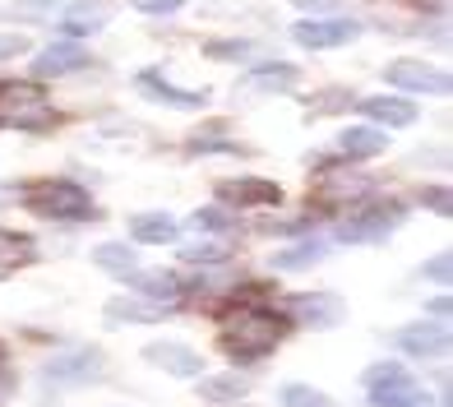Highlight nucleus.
Masks as SVG:
<instances>
[{
	"mask_svg": "<svg viewBox=\"0 0 453 407\" xmlns=\"http://www.w3.org/2000/svg\"><path fill=\"white\" fill-rule=\"evenodd\" d=\"M143 361L157 365V371H167V375H180V380L203 371V357L195 348H185V342H149V348H143Z\"/></svg>",
	"mask_w": 453,
	"mask_h": 407,
	"instance_id": "nucleus-13",
	"label": "nucleus"
},
{
	"mask_svg": "<svg viewBox=\"0 0 453 407\" xmlns=\"http://www.w3.org/2000/svg\"><path fill=\"white\" fill-rule=\"evenodd\" d=\"M301 84V70L287 65V60H273V65H255L245 74V88L250 93H296Z\"/></svg>",
	"mask_w": 453,
	"mask_h": 407,
	"instance_id": "nucleus-15",
	"label": "nucleus"
},
{
	"mask_svg": "<svg viewBox=\"0 0 453 407\" xmlns=\"http://www.w3.org/2000/svg\"><path fill=\"white\" fill-rule=\"evenodd\" d=\"M102 352L93 348H79V352H56L47 365H42V375L56 380V384H88L93 375H102Z\"/></svg>",
	"mask_w": 453,
	"mask_h": 407,
	"instance_id": "nucleus-10",
	"label": "nucleus"
},
{
	"mask_svg": "<svg viewBox=\"0 0 453 407\" xmlns=\"http://www.w3.org/2000/svg\"><path fill=\"white\" fill-rule=\"evenodd\" d=\"M33 42L24 33H0V60H14V56H28Z\"/></svg>",
	"mask_w": 453,
	"mask_h": 407,
	"instance_id": "nucleus-31",
	"label": "nucleus"
},
{
	"mask_svg": "<svg viewBox=\"0 0 453 407\" xmlns=\"http://www.w3.org/2000/svg\"><path fill=\"white\" fill-rule=\"evenodd\" d=\"M162 311H167V305L143 301V296H111L107 301V319L111 324H153V319H162Z\"/></svg>",
	"mask_w": 453,
	"mask_h": 407,
	"instance_id": "nucleus-17",
	"label": "nucleus"
},
{
	"mask_svg": "<svg viewBox=\"0 0 453 407\" xmlns=\"http://www.w3.org/2000/svg\"><path fill=\"white\" fill-rule=\"evenodd\" d=\"M287 311H292L301 324H311V329H338L342 315H347V305L334 292H301V296L287 301Z\"/></svg>",
	"mask_w": 453,
	"mask_h": 407,
	"instance_id": "nucleus-9",
	"label": "nucleus"
},
{
	"mask_svg": "<svg viewBox=\"0 0 453 407\" xmlns=\"http://www.w3.org/2000/svg\"><path fill=\"white\" fill-rule=\"evenodd\" d=\"M398 348L407 357H421V361H435L449 352V324H435V319H421V324H407L398 334Z\"/></svg>",
	"mask_w": 453,
	"mask_h": 407,
	"instance_id": "nucleus-11",
	"label": "nucleus"
},
{
	"mask_svg": "<svg viewBox=\"0 0 453 407\" xmlns=\"http://www.w3.org/2000/svg\"><path fill=\"white\" fill-rule=\"evenodd\" d=\"M24 204L33 213L60 218V222H84V218L97 213L88 190L74 186V180H33V186H24Z\"/></svg>",
	"mask_w": 453,
	"mask_h": 407,
	"instance_id": "nucleus-2",
	"label": "nucleus"
},
{
	"mask_svg": "<svg viewBox=\"0 0 453 407\" xmlns=\"http://www.w3.org/2000/svg\"><path fill=\"white\" fill-rule=\"evenodd\" d=\"M126 282H130L139 296H149L157 305H167V301L180 296V278L176 273H162V269H153V273H126Z\"/></svg>",
	"mask_w": 453,
	"mask_h": 407,
	"instance_id": "nucleus-20",
	"label": "nucleus"
},
{
	"mask_svg": "<svg viewBox=\"0 0 453 407\" xmlns=\"http://www.w3.org/2000/svg\"><path fill=\"white\" fill-rule=\"evenodd\" d=\"M338 149L347 157H380L388 149V134L375 130V126H352V130H342L338 134Z\"/></svg>",
	"mask_w": 453,
	"mask_h": 407,
	"instance_id": "nucleus-19",
	"label": "nucleus"
},
{
	"mask_svg": "<svg viewBox=\"0 0 453 407\" xmlns=\"http://www.w3.org/2000/svg\"><path fill=\"white\" fill-rule=\"evenodd\" d=\"M324 255H328V246H315V241H305V246L278 250V255H273V269H305V264H319Z\"/></svg>",
	"mask_w": 453,
	"mask_h": 407,
	"instance_id": "nucleus-25",
	"label": "nucleus"
},
{
	"mask_svg": "<svg viewBox=\"0 0 453 407\" xmlns=\"http://www.w3.org/2000/svg\"><path fill=\"white\" fill-rule=\"evenodd\" d=\"M282 407H334V398L311 384H282Z\"/></svg>",
	"mask_w": 453,
	"mask_h": 407,
	"instance_id": "nucleus-26",
	"label": "nucleus"
},
{
	"mask_svg": "<svg viewBox=\"0 0 453 407\" xmlns=\"http://www.w3.org/2000/svg\"><path fill=\"white\" fill-rule=\"evenodd\" d=\"M361 111L370 116V120H380V126H394V130H407L411 120H417V107H411L407 97H394V93H380V97H365L361 102Z\"/></svg>",
	"mask_w": 453,
	"mask_h": 407,
	"instance_id": "nucleus-16",
	"label": "nucleus"
},
{
	"mask_svg": "<svg viewBox=\"0 0 453 407\" xmlns=\"http://www.w3.org/2000/svg\"><path fill=\"white\" fill-rule=\"evenodd\" d=\"M195 227L199 232H232L236 227V213L232 209H195Z\"/></svg>",
	"mask_w": 453,
	"mask_h": 407,
	"instance_id": "nucleus-27",
	"label": "nucleus"
},
{
	"mask_svg": "<svg viewBox=\"0 0 453 407\" xmlns=\"http://www.w3.org/2000/svg\"><path fill=\"white\" fill-rule=\"evenodd\" d=\"M245 384L241 375H203V384H199V398H209V403H236V398H245Z\"/></svg>",
	"mask_w": 453,
	"mask_h": 407,
	"instance_id": "nucleus-21",
	"label": "nucleus"
},
{
	"mask_svg": "<svg viewBox=\"0 0 453 407\" xmlns=\"http://www.w3.org/2000/svg\"><path fill=\"white\" fill-rule=\"evenodd\" d=\"M292 37L311 51H324V47H347L352 37H361V24L357 19H296Z\"/></svg>",
	"mask_w": 453,
	"mask_h": 407,
	"instance_id": "nucleus-7",
	"label": "nucleus"
},
{
	"mask_svg": "<svg viewBox=\"0 0 453 407\" xmlns=\"http://www.w3.org/2000/svg\"><path fill=\"white\" fill-rule=\"evenodd\" d=\"M449 269H453V259H449V250H440V255L421 269V278H430V282H440V288H444V282H449Z\"/></svg>",
	"mask_w": 453,
	"mask_h": 407,
	"instance_id": "nucleus-32",
	"label": "nucleus"
},
{
	"mask_svg": "<svg viewBox=\"0 0 453 407\" xmlns=\"http://www.w3.org/2000/svg\"><path fill=\"white\" fill-rule=\"evenodd\" d=\"M134 10H143V14H172V10H180L185 0H130Z\"/></svg>",
	"mask_w": 453,
	"mask_h": 407,
	"instance_id": "nucleus-34",
	"label": "nucleus"
},
{
	"mask_svg": "<svg viewBox=\"0 0 453 407\" xmlns=\"http://www.w3.org/2000/svg\"><path fill=\"white\" fill-rule=\"evenodd\" d=\"M287 334V319L269 315V311H232L222 315L218 324V348L232 357V361H259L269 357Z\"/></svg>",
	"mask_w": 453,
	"mask_h": 407,
	"instance_id": "nucleus-1",
	"label": "nucleus"
},
{
	"mask_svg": "<svg viewBox=\"0 0 453 407\" xmlns=\"http://www.w3.org/2000/svg\"><path fill=\"white\" fill-rule=\"evenodd\" d=\"M102 24H107V10H102V5H74L65 19H60V33L84 37V33H97Z\"/></svg>",
	"mask_w": 453,
	"mask_h": 407,
	"instance_id": "nucleus-23",
	"label": "nucleus"
},
{
	"mask_svg": "<svg viewBox=\"0 0 453 407\" xmlns=\"http://www.w3.org/2000/svg\"><path fill=\"white\" fill-rule=\"evenodd\" d=\"M19 259H28V236L0 232V264H19Z\"/></svg>",
	"mask_w": 453,
	"mask_h": 407,
	"instance_id": "nucleus-30",
	"label": "nucleus"
},
{
	"mask_svg": "<svg viewBox=\"0 0 453 407\" xmlns=\"http://www.w3.org/2000/svg\"><path fill=\"white\" fill-rule=\"evenodd\" d=\"M296 5H305V10H311V5H334V0H296Z\"/></svg>",
	"mask_w": 453,
	"mask_h": 407,
	"instance_id": "nucleus-35",
	"label": "nucleus"
},
{
	"mask_svg": "<svg viewBox=\"0 0 453 407\" xmlns=\"http://www.w3.org/2000/svg\"><path fill=\"white\" fill-rule=\"evenodd\" d=\"M203 56H213V60H241V56H250V42H245V37H218V42H203Z\"/></svg>",
	"mask_w": 453,
	"mask_h": 407,
	"instance_id": "nucleus-28",
	"label": "nucleus"
},
{
	"mask_svg": "<svg viewBox=\"0 0 453 407\" xmlns=\"http://www.w3.org/2000/svg\"><path fill=\"white\" fill-rule=\"evenodd\" d=\"M88 51L79 47V42H51L42 56H33V74L37 79H65V74H79V70H88Z\"/></svg>",
	"mask_w": 453,
	"mask_h": 407,
	"instance_id": "nucleus-12",
	"label": "nucleus"
},
{
	"mask_svg": "<svg viewBox=\"0 0 453 407\" xmlns=\"http://www.w3.org/2000/svg\"><path fill=\"white\" fill-rule=\"evenodd\" d=\"M421 199H426V209H430V213H440V218L453 213V204H449V190H444V186H430Z\"/></svg>",
	"mask_w": 453,
	"mask_h": 407,
	"instance_id": "nucleus-33",
	"label": "nucleus"
},
{
	"mask_svg": "<svg viewBox=\"0 0 453 407\" xmlns=\"http://www.w3.org/2000/svg\"><path fill=\"white\" fill-rule=\"evenodd\" d=\"M97 269H111V273H134V246L130 241H107V246L93 250Z\"/></svg>",
	"mask_w": 453,
	"mask_h": 407,
	"instance_id": "nucleus-22",
	"label": "nucleus"
},
{
	"mask_svg": "<svg viewBox=\"0 0 453 407\" xmlns=\"http://www.w3.org/2000/svg\"><path fill=\"white\" fill-rule=\"evenodd\" d=\"M130 236L143 241V246H167V241L180 236V227H176V218H167V213H134L130 218Z\"/></svg>",
	"mask_w": 453,
	"mask_h": 407,
	"instance_id": "nucleus-18",
	"label": "nucleus"
},
{
	"mask_svg": "<svg viewBox=\"0 0 453 407\" xmlns=\"http://www.w3.org/2000/svg\"><path fill=\"white\" fill-rule=\"evenodd\" d=\"M403 218L407 209L403 204H357L352 218H342L338 222V241H384L394 227H403Z\"/></svg>",
	"mask_w": 453,
	"mask_h": 407,
	"instance_id": "nucleus-5",
	"label": "nucleus"
},
{
	"mask_svg": "<svg viewBox=\"0 0 453 407\" xmlns=\"http://www.w3.org/2000/svg\"><path fill=\"white\" fill-rule=\"evenodd\" d=\"M226 255H232L226 241H185V246H180V259L185 264H222Z\"/></svg>",
	"mask_w": 453,
	"mask_h": 407,
	"instance_id": "nucleus-24",
	"label": "nucleus"
},
{
	"mask_svg": "<svg viewBox=\"0 0 453 407\" xmlns=\"http://www.w3.org/2000/svg\"><path fill=\"white\" fill-rule=\"evenodd\" d=\"M139 88L149 93L153 102H167V107H180V111H199V107H209V93H199V88H176L167 84L157 70H143L139 74Z\"/></svg>",
	"mask_w": 453,
	"mask_h": 407,
	"instance_id": "nucleus-14",
	"label": "nucleus"
},
{
	"mask_svg": "<svg viewBox=\"0 0 453 407\" xmlns=\"http://www.w3.org/2000/svg\"><path fill=\"white\" fill-rule=\"evenodd\" d=\"M365 389H370V403L375 407H426V389L417 380H411L398 361H380V365H370L365 371Z\"/></svg>",
	"mask_w": 453,
	"mask_h": 407,
	"instance_id": "nucleus-4",
	"label": "nucleus"
},
{
	"mask_svg": "<svg viewBox=\"0 0 453 407\" xmlns=\"http://www.w3.org/2000/svg\"><path fill=\"white\" fill-rule=\"evenodd\" d=\"M0 126H10V130H51L56 107L37 84H0Z\"/></svg>",
	"mask_w": 453,
	"mask_h": 407,
	"instance_id": "nucleus-3",
	"label": "nucleus"
},
{
	"mask_svg": "<svg viewBox=\"0 0 453 407\" xmlns=\"http://www.w3.org/2000/svg\"><path fill=\"white\" fill-rule=\"evenodd\" d=\"M384 79L398 93H435V97L449 93V74L426 65V60H417V56H403V60H394V65H384Z\"/></svg>",
	"mask_w": 453,
	"mask_h": 407,
	"instance_id": "nucleus-6",
	"label": "nucleus"
},
{
	"mask_svg": "<svg viewBox=\"0 0 453 407\" xmlns=\"http://www.w3.org/2000/svg\"><path fill=\"white\" fill-rule=\"evenodd\" d=\"M342 107H352V93H347V88H328L324 97H311V111H315V116L342 111Z\"/></svg>",
	"mask_w": 453,
	"mask_h": 407,
	"instance_id": "nucleus-29",
	"label": "nucleus"
},
{
	"mask_svg": "<svg viewBox=\"0 0 453 407\" xmlns=\"http://www.w3.org/2000/svg\"><path fill=\"white\" fill-rule=\"evenodd\" d=\"M218 199L226 209H273V204H282V190L264 176H236L218 186Z\"/></svg>",
	"mask_w": 453,
	"mask_h": 407,
	"instance_id": "nucleus-8",
	"label": "nucleus"
}]
</instances>
